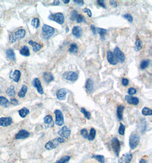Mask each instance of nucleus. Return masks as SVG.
<instances>
[{"mask_svg": "<svg viewBox=\"0 0 152 163\" xmlns=\"http://www.w3.org/2000/svg\"><path fill=\"white\" fill-rule=\"evenodd\" d=\"M65 141V139L62 137H57L53 140H50L48 141L45 145V147L47 150H53L58 147L59 144L61 143H63Z\"/></svg>", "mask_w": 152, "mask_h": 163, "instance_id": "obj_1", "label": "nucleus"}, {"mask_svg": "<svg viewBox=\"0 0 152 163\" xmlns=\"http://www.w3.org/2000/svg\"><path fill=\"white\" fill-rule=\"evenodd\" d=\"M43 38L45 39L51 38L55 33V29L53 27L45 24L42 28Z\"/></svg>", "mask_w": 152, "mask_h": 163, "instance_id": "obj_2", "label": "nucleus"}, {"mask_svg": "<svg viewBox=\"0 0 152 163\" xmlns=\"http://www.w3.org/2000/svg\"><path fill=\"white\" fill-rule=\"evenodd\" d=\"M140 138L136 133H133L129 137V147L131 149H135L139 144Z\"/></svg>", "mask_w": 152, "mask_h": 163, "instance_id": "obj_3", "label": "nucleus"}, {"mask_svg": "<svg viewBox=\"0 0 152 163\" xmlns=\"http://www.w3.org/2000/svg\"><path fill=\"white\" fill-rule=\"evenodd\" d=\"M25 34H26V31L24 29H19L17 31L14 32L13 34L10 35L9 40L10 42L13 43L18 39H21L24 38L25 36Z\"/></svg>", "mask_w": 152, "mask_h": 163, "instance_id": "obj_4", "label": "nucleus"}, {"mask_svg": "<svg viewBox=\"0 0 152 163\" xmlns=\"http://www.w3.org/2000/svg\"><path fill=\"white\" fill-rule=\"evenodd\" d=\"M48 19L60 25H62L64 23V16L62 13H51L48 16Z\"/></svg>", "mask_w": 152, "mask_h": 163, "instance_id": "obj_5", "label": "nucleus"}, {"mask_svg": "<svg viewBox=\"0 0 152 163\" xmlns=\"http://www.w3.org/2000/svg\"><path fill=\"white\" fill-rule=\"evenodd\" d=\"M111 147L116 156H119L121 150L120 142L117 137H114L111 140Z\"/></svg>", "mask_w": 152, "mask_h": 163, "instance_id": "obj_6", "label": "nucleus"}, {"mask_svg": "<svg viewBox=\"0 0 152 163\" xmlns=\"http://www.w3.org/2000/svg\"><path fill=\"white\" fill-rule=\"evenodd\" d=\"M114 55L115 58L121 63H123L125 60V56L124 53L120 50V49L119 47H116L114 50Z\"/></svg>", "mask_w": 152, "mask_h": 163, "instance_id": "obj_7", "label": "nucleus"}, {"mask_svg": "<svg viewBox=\"0 0 152 163\" xmlns=\"http://www.w3.org/2000/svg\"><path fill=\"white\" fill-rule=\"evenodd\" d=\"M55 116V124L58 126H62L64 123V116L60 110L56 109L54 112Z\"/></svg>", "mask_w": 152, "mask_h": 163, "instance_id": "obj_8", "label": "nucleus"}, {"mask_svg": "<svg viewBox=\"0 0 152 163\" xmlns=\"http://www.w3.org/2000/svg\"><path fill=\"white\" fill-rule=\"evenodd\" d=\"M63 77L67 80L71 81H76L79 78V76L74 72L67 71L64 72L63 74Z\"/></svg>", "mask_w": 152, "mask_h": 163, "instance_id": "obj_9", "label": "nucleus"}, {"mask_svg": "<svg viewBox=\"0 0 152 163\" xmlns=\"http://www.w3.org/2000/svg\"><path fill=\"white\" fill-rule=\"evenodd\" d=\"M58 134L62 138L64 139H67L71 134V130L69 129L67 126H64L58 131Z\"/></svg>", "mask_w": 152, "mask_h": 163, "instance_id": "obj_10", "label": "nucleus"}, {"mask_svg": "<svg viewBox=\"0 0 152 163\" xmlns=\"http://www.w3.org/2000/svg\"><path fill=\"white\" fill-rule=\"evenodd\" d=\"M133 158V155L130 153L124 154L119 159L118 163H130Z\"/></svg>", "mask_w": 152, "mask_h": 163, "instance_id": "obj_11", "label": "nucleus"}, {"mask_svg": "<svg viewBox=\"0 0 152 163\" xmlns=\"http://www.w3.org/2000/svg\"><path fill=\"white\" fill-rule=\"evenodd\" d=\"M13 119L11 117H5L0 118V126L7 127L12 124Z\"/></svg>", "mask_w": 152, "mask_h": 163, "instance_id": "obj_12", "label": "nucleus"}, {"mask_svg": "<svg viewBox=\"0 0 152 163\" xmlns=\"http://www.w3.org/2000/svg\"><path fill=\"white\" fill-rule=\"evenodd\" d=\"M125 99L126 101L131 105H137L140 101L139 99L136 97H133L132 96H129V95H126L125 96Z\"/></svg>", "mask_w": 152, "mask_h": 163, "instance_id": "obj_13", "label": "nucleus"}, {"mask_svg": "<svg viewBox=\"0 0 152 163\" xmlns=\"http://www.w3.org/2000/svg\"><path fill=\"white\" fill-rule=\"evenodd\" d=\"M66 95H67V91H66V89L64 88H62L58 90L56 93L57 99L59 100H62V101L66 99Z\"/></svg>", "mask_w": 152, "mask_h": 163, "instance_id": "obj_14", "label": "nucleus"}, {"mask_svg": "<svg viewBox=\"0 0 152 163\" xmlns=\"http://www.w3.org/2000/svg\"><path fill=\"white\" fill-rule=\"evenodd\" d=\"M33 86L34 87H35L37 89V91H38V93L41 94H43L44 92H43V87L42 86L41 84V81L39 80V79L38 78H35L34 81H33Z\"/></svg>", "mask_w": 152, "mask_h": 163, "instance_id": "obj_15", "label": "nucleus"}, {"mask_svg": "<svg viewBox=\"0 0 152 163\" xmlns=\"http://www.w3.org/2000/svg\"><path fill=\"white\" fill-rule=\"evenodd\" d=\"M30 136V133L26 130H21L15 136V139H25Z\"/></svg>", "mask_w": 152, "mask_h": 163, "instance_id": "obj_16", "label": "nucleus"}, {"mask_svg": "<svg viewBox=\"0 0 152 163\" xmlns=\"http://www.w3.org/2000/svg\"><path fill=\"white\" fill-rule=\"evenodd\" d=\"M82 33H83V31H82V28L79 26H74L72 31V34L77 39L81 37V36H82Z\"/></svg>", "mask_w": 152, "mask_h": 163, "instance_id": "obj_17", "label": "nucleus"}, {"mask_svg": "<svg viewBox=\"0 0 152 163\" xmlns=\"http://www.w3.org/2000/svg\"><path fill=\"white\" fill-rule=\"evenodd\" d=\"M107 60L109 64L113 65H115L117 64V61L115 58L114 55L109 50L107 52Z\"/></svg>", "mask_w": 152, "mask_h": 163, "instance_id": "obj_18", "label": "nucleus"}, {"mask_svg": "<svg viewBox=\"0 0 152 163\" xmlns=\"http://www.w3.org/2000/svg\"><path fill=\"white\" fill-rule=\"evenodd\" d=\"M43 78L44 81L47 84L50 83L51 81H53L54 79L53 75L52 73H51L50 72H44L43 75Z\"/></svg>", "mask_w": 152, "mask_h": 163, "instance_id": "obj_19", "label": "nucleus"}, {"mask_svg": "<svg viewBox=\"0 0 152 163\" xmlns=\"http://www.w3.org/2000/svg\"><path fill=\"white\" fill-rule=\"evenodd\" d=\"M29 44L33 47V50L34 52H37L39 50H40V49L42 47V46L41 44H38V43L35 42V41H33L32 40H30V41H29Z\"/></svg>", "mask_w": 152, "mask_h": 163, "instance_id": "obj_20", "label": "nucleus"}, {"mask_svg": "<svg viewBox=\"0 0 152 163\" xmlns=\"http://www.w3.org/2000/svg\"><path fill=\"white\" fill-rule=\"evenodd\" d=\"M124 106L120 105L117 107V116L120 121L123 120V111L124 110Z\"/></svg>", "mask_w": 152, "mask_h": 163, "instance_id": "obj_21", "label": "nucleus"}, {"mask_svg": "<svg viewBox=\"0 0 152 163\" xmlns=\"http://www.w3.org/2000/svg\"><path fill=\"white\" fill-rule=\"evenodd\" d=\"M21 73L20 70H15L13 72V75L10 76V78H12L14 80V81H15L16 83H18L21 77Z\"/></svg>", "mask_w": 152, "mask_h": 163, "instance_id": "obj_22", "label": "nucleus"}, {"mask_svg": "<svg viewBox=\"0 0 152 163\" xmlns=\"http://www.w3.org/2000/svg\"><path fill=\"white\" fill-rule=\"evenodd\" d=\"M43 121H44V123L45 124L49 125L50 127H53L54 123L53 117L51 115H47V116L45 117Z\"/></svg>", "mask_w": 152, "mask_h": 163, "instance_id": "obj_23", "label": "nucleus"}, {"mask_svg": "<svg viewBox=\"0 0 152 163\" xmlns=\"http://www.w3.org/2000/svg\"><path fill=\"white\" fill-rule=\"evenodd\" d=\"M20 53L21 55H22L23 56H25V57H29L30 54V50H29V48L26 45L21 48V49L20 50Z\"/></svg>", "mask_w": 152, "mask_h": 163, "instance_id": "obj_24", "label": "nucleus"}, {"mask_svg": "<svg viewBox=\"0 0 152 163\" xmlns=\"http://www.w3.org/2000/svg\"><path fill=\"white\" fill-rule=\"evenodd\" d=\"M7 56L10 60H15V56L14 50L12 49H8L6 52Z\"/></svg>", "mask_w": 152, "mask_h": 163, "instance_id": "obj_25", "label": "nucleus"}, {"mask_svg": "<svg viewBox=\"0 0 152 163\" xmlns=\"http://www.w3.org/2000/svg\"><path fill=\"white\" fill-rule=\"evenodd\" d=\"M85 88L87 91L91 92L93 88V83L91 79L89 78L87 80L85 85Z\"/></svg>", "mask_w": 152, "mask_h": 163, "instance_id": "obj_26", "label": "nucleus"}, {"mask_svg": "<svg viewBox=\"0 0 152 163\" xmlns=\"http://www.w3.org/2000/svg\"><path fill=\"white\" fill-rule=\"evenodd\" d=\"M143 44L142 41L140 39H137L135 43V48H134L136 52H138L143 49Z\"/></svg>", "mask_w": 152, "mask_h": 163, "instance_id": "obj_27", "label": "nucleus"}, {"mask_svg": "<svg viewBox=\"0 0 152 163\" xmlns=\"http://www.w3.org/2000/svg\"><path fill=\"white\" fill-rule=\"evenodd\" d=\"M96 32L99 34L101 37V39L103 40L105 39V36L107 33V30L103 29V28H98L96 29Z\"/></svg>", "mask_w": 152, "mask_h": 163, "instance_id": "obj_28", "label": "nucleus"}, {"mask_svg": "<svg viewBox=\"0 0 152 163\" xmlns=\"http://www.w3.org/2000/svg\"><path fill=\"white\" fill-rule=\"evenodd\" d=\"M30 110L29 109L26 108L24 107L23 108L21 109L20 110H18V113L20 116L22 118H25L26 116L29 113Z\"/></svg>", "mask_w": 152, "mask_h": 163, "instance_id": "obj_29", "label": "nucleus"}, {"mask_svg": "<svg viewBox=\"0 0 152 163\" xmlns=\"http://www.w3.org/2000/svg\"><path fill=\"white\" fill-rule=\"evenodd\" d=\"M10 104V102L8 99L3 96L0 97V106L8 107Z\"/></svg>", "mask_w": 152, "mask_h": 163, "instance_id": "obj_30", "label": "nucleus"}, {"mask_svg": "<svg viewBox=\"0 0 152 163\" xmlns=\"http://www.w3.org/2000/svg\"><path fill=\"white\" fill-rule=\"evenodd\" d=\"M27 92H28V87L26 86H23L21 88L20 91L18 93V96L20 98H23L25 97Z\"/></svg>", "mask_w": 152, "mask_h": 163, "instance_id": "obj_31", "label": "nucleus"}, {"mask_svg": "<svg viewBox=\"0 0 152 163\" xmlns=\"http://www.w3.org/2000/svg\"><path fill=\"white\" fill-rule=\"evenodd\" d=\"M78 47L76 44H71L70 47L69 48V53L72 54H76L78 52Z\"/></svg>", "mask_w": 152, "mask_h": 163, "instance_id": "obj_32", "label": "nucleus"}, {"mask_svg": "<svg viewBox=\"0 0 152 163\" xmlns=\"http://www.w3.org/2000/svg\"><path fill=\"white\" fill-rule=\"evenodd\" d=\"M96 130L93 128H92L91 130H90V134L88 136L87 139L89 140V141H93V140L95 139V138L96 137Z\"/></svg>", "mask_w": 152, "mask_h": 163, "instance_id": "obj_33", "label": "nucleus"}, {"mask_svg": "<svg viewBox=\"0 0 152 163\" xmlns=\"http://www.w3.org/2000/svg\"><path fill=\"white\" fill-rule=\"evenodd\" d=\"M92 158L95 159L100 163H105V157L104 156L101 155H93L92 156Z\"/></svg>", "mask_w": 152, "mask_h": 163, "instance_id": "obj_34", "label": "nucleus"}, {"mask_svg": "<svg viewBox=\"0 0 152 163\" xmlns=\"http://www.w3.org/2000/svg\"><path fill=\"white\" fill-rule=\"evenodd\" d=\"M7 94L10 97H14L15 95V91L14 86H10L6 92Z\"/></svg>", "mask_w": 152, "mask_h": 163, "instance_id": "obj_35", "label": "nucleus"}, {"mask_svg": "<svg viewBox=\"0 0 152 163\" xmlns=\"http://www.w3.org/2000/svg\"><path fill=\"white\" fill-rule=\"evenodd\" d=\"M70 159H71V157L69 156H64L62 157L61 159L58 160L55 163H69Z\"/></svg>", "mask_w": 152, "mask_h": 163, "instance_id": "obj_36", "label": "nucleus"}, {"mask_svg": "<svg viewBox=\"0 0 152 163\" xmlns=\"http://www.w3.org/2000/svg\"><path fill=\"white\" fill-rule=\"evenodd\" d=\"M150 63V60H143L142 62L140 64V68L142 70H145V69H146Z\"/></svg>", "mask_w": 152, "mask_h": 163, "instance_id": "obj_37", "label": "nucleus"}, {"mask_svg": "<svg viewBox=\"0 0 152 163\" xmlns=\"http://www.w3.org/2000/svg\"><path fill=\"white\" fill-rule=\"evenodd\" d=\"M142 114L144 116H152V110L149 108L147 107H144L142 110Z\"/></svg>", "mask_w": 152, "mask_h": 163, "instance_id": "obj_38", "label": "nucleus"}, {"mask_svg": "<svg viewBox=\"0 0 152 163\" xmlns=\"http://www.w3.org/2000/svg\"><path fill=\"white\" fill-rule=\"evenodd\" d=\"M31 24L32 26H33L35 28L37 29L38 27L40 25V21H39V19L38 18H34L32 21Z\"/></svg>", "mask_w": 152, "mask_h": 163, "instance_id": "obj_39", "label": "nucleus"}, {"mask_svg": "<svg viewBox=\"0 0 152 163\" xmlns=\"http://www.w3.org/2000/svg\"><path fill=\"white\" fill-rule=\"evenodd\" d=\"M80 111H81V112L83 114L84 116V117H85L87 119L90 120V119L91 118V115L90 112H88V111H87L84 108H81Z\"/></svg>", "mask_w": 152, "mask_h": 163, "instance_id": "obj_40", "label": "nucleus"}, {"mask_svg": "<svg viewBox=\"0 0 152 163\" xmlns=\"http://www.w3.org/2000/svg\"><path fill=\"white\" fill-rule=\"evenodd\" d=\"M125 126L123 124L120 123L119 128V134H120L122 136H124V134H125Z\"/></svg>", "mask_w": 152, "mask_h": 163, "instance_id": "obj_41", "label": "nucleus"}, {"mask_svg": "<svg viewBox=\"0 0 152 163\" xmlns=\"http://www.w3.org/2000/svg\"><path fill=\"white\" fill-rule=\"evenodd\" d=\"M79 15L78 13L77 12L76 10H72L71 13V15H70V19L71 21H75L76 20L77 16Z\"/></svg>", "mask_w": 152, "mask_h": 163, "instance_id": "obj_42", "label": "nucleus"}, {"mask_svg": "<svg viewBox=\"0 0 152 163\" xmlns=\"http://www.w3.org/2000/svg\"><path fill=\"white\" fill-rule=\"evenodd\" d=\"M122 17H123L125 19H126V20H127L129 23H133V17H132V16L130 14H129V13H127V14L123 15Z\"/></svg>", "mask_w": 152, "mask_h": 163, "instance_id": "obj_43", "label": "nucleus"}, {"mask_svg": "<svg viewBox=\"0 0 152 163\" xmlns=\"http://www.w3.org/2000/svg\"><path fill=\"white\" fill-rule=\"evenodd\" d=\"M76 21L77 23H82L85 21V19L84 16L81 15H79L76 18Z\"/></svg>", "mask_w": 152, "mask_h": 163, "instance_id": "obj_44", "label": "nucleus"}, {"mask_svg": "<svg viewBox=\"0 0 152 163\" xmlns=\"http://www.w3.org/2000/svg\"><path fill=\"white\" fill-rule=\"evenodd\" d=\"M80 134L84 139H87L88 136V131L86 129H81L80 130Z\"/></svg>", "mask_w": 152, "mask_h": 163, "instance_id": "obj_45", "label": "nucleus"}, {"mask_svg": "<svg viewBox=\"0 0 152 163\" xmlns=\"http://www.w3.org/2000/svg\"><path fill=\"white\" fill-rule=\"evenodd\" d=\"M136 93H137V91H136V89L135 88H130L128 89V93L129 96H132L133 94H135Z\"/></svg>", "mask_w": 152, "mask_h": 163, "instance_id": "obj_46", "label": "nucleus"}, {"mask_svg": "<svg viewBox=\"0 0 152 163\" xmlns=\"http://www.w3.org/2000/svg\"><path fill=\"white\" fill-rule=\"evenodd\" d=\"M97 3L98 4V5L100 7L104 8V9L106 8V4L104 2V1H103V0H98V1H97Z\"/></svg>", "mask_w": 152, "mask_h": 163, "instance_id": "obj_47", "label": "nucleus"}, {"mask_svg": "<svg viewBox=\"0 0 152 163\" xmlns=\"http://www.w3.org/2000/svg\"><path fill=\"white\" fill-rule=\"evenodd\" d=\"M83 11L84 13H86L89 17H91L92 14L91 10L90 9L85 8V9H84Z\"/></svg>", "mask_w": 152, "mask_h": 163, "instance_id": "obj_48", "label": "nucleus"}, {"mask_svg": "<svg viewBox=\"0 0 152 163\" xmlns=\"http://www.w3.org/2000/svg\"><path fill=\"white\" fill-rule=\"evenodd\" d=\"M73 2H75L77 5L80 6V7L83 6V5H84V1H83V0H79H79H74Z\"/></svg>", "mask_w": 152, "mask_h": 163, "instance_id": "obj_49", "label": "nucleus"}, {"mask_svg": "<svg viewBox=\"0 0 152 163\" xmlns=\"http://www.w3.org/2000/svg\"><path fill=\"white\" fill-rule=\"evenodd\" d=\"M129 84V80L127 79V78H123L122 79V85L123 86H128Z\"/></svg>", "mask_w": 152, "mask_h": 163, "instance_id": "obj_50", "label": "nucleus"}, {"mask_svg": "<svg viewBox=\"0 0 152 163\" xmlns=\"http://www.w3.org/2000/svg\"><path fill=\"white\" fill-rule=\"evenodd\" d=\"M10 103H11L12 104H13L14 105H17L19 104V102L16 99H11Z\"/></svg>", "mask_w": 152, "mask_h": 163, "instance_id": "obj_51", "label": "nucleus"}, {"mask_svg": "<svg viewBox=\"0 0 152 163\" xmlns=\"http://www.w3.org/2000/svg\"><path fill=\"white\" fill-rule=\"evenodd\" d=\"M91 29L93 33V35H96V28H95V25H91Z\"/></svg>", "mask_w": 152, "mask_h": 163, "instance_id": "obj_52", "label": "nucleus"}, {"mask_svg": "<svg viewBox=\"0 0 152 163\" xmlns=\"http://www.w3.org/2000/svg\"><path fill=\"white\" fill-rule=\"evenodd\" d=\"M110 4L112 5V6H113L114 7V8H117V3L116 2V1H110Z\"/></svg>", "mask_w": 152, "mask_h": 163, "instance_id": "obj_53", "label": "nucleus"}, {"mask_svg": "<svg viewBox=\"0 0 152 163\" xmlns=\"http://www.w3.org/2000/svg\"><path fill=\"white\" fill-rule=\"evenodd\" d=\"M59 4H60V2H59V1H58V0L54 1L52 3V5H54V6H58Z\"/></svg>", "mask_w": 152, "mask_h": 163, "instance_id": "obj_54", "label": "nucleus"}, {"mask_svg": "<svg viewBox=\"0 0 152 163\" xmlns=\"http://www.w3.org/2000/svg\"><path fill=\"white\" fill-rule=\"evenodd\" d=\"M139 163H147V162H146V160H145L144 159H141V160H140Z\"/></svg>", "mask_w": 152, "mask_h": 163, "instance_id": "obj_55", "label": "nucleus"}, {"mask_svg": "<svg viewBox=\"0 0 152 163\" xmlns=\"http://www.w3.org/2000/svg\"><path fill=\"white\" fill-rule=\"evenodd\" d=\"M63 2H64L65 4H67L69 2V0H63Z\"/></svg>", "mask_w": 152, "mask_h": 163, "instance_id": "obj_56", "label": "nucleus"}, {"mask_svg": "<svg viewBox=\"0 0 152 163\" xmlns=\"http://www.w3.org/2000/svg\"><path fill=\"white\" fill-rule=\"evenodd\" d=\"M69 28H68L67 27V28H66V32H67V33H68V32H69Z\"/></svg>", "mask_w": 152, "mask_h": 163, "instance_id": "obj_57", "label": "nucleus"}]
</instances>
